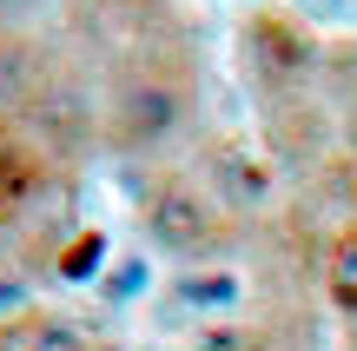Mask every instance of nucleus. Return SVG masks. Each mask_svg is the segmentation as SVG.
<instances>
[{"mask_svg": "<svg viewBox=\"0 0 357 351\" xmlns=\"http://www.w3.org/2000/svg\"><path fill=\"white\" fill-rule=\"evenodd\" d=\"M20 87H26L20 53H7V47H0V106H13V100H20Z\"/></svg>", "mask_w": 357, "mask_h": 351, "instance_id": "3", "label": "nucleus"}, {"mask_svg": "<svg viewBox=\"0 0 357 351\" xmlns=\"http://www.w3.org/2000/svg\"><path fill=\"white\" fill-rule=\"evenodd\" d=\"M33 351H79V338H73V331H40Z\"/></svg>", "mask_w": 357, "mask_h": 351, "instance_id": "4", "label": "nucleus"}, {"mask_svg": "<svg viewBox=\"0 0 357 351\" xmlns=\"http://www.w3.org/2000/svg\"><path fill=\"white\" fill-rule=\"evenodd\" d=\"M146 225H153V239L166 252H205L212 246V206L192 186H166L153 199V212H146Z\"/></svg>", "mask_w": 357, "mask_h": 351, "instance_id": "1", "label": "nucleus"}, {"mask_svg": "<svg viewBox=\"0 0 357 351\" xmlns=\"http://www.w3.org/2000/svg\"><path fill=\"white\" fill-rule=\"evenodd\" d=\"M178 119V100L166 87H132L126 100L113 106V126H119V146H159Z\"/></svg>", "mask_w": 357, "mask_h": 351, "instance_id": "2", "label": "nucleus"}]
</instances>
